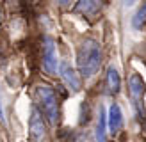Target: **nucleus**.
Instances as JSON below:
<instances>
[{
  "mask_svg": "<svg viewBox=\"0 0 146 142\" xmlns=\"http://www.w3.org/2000/svg\"><path fill=\"white\" fill-rule=\"evenodd\" d=\"M34 94H36V101H38L43 116L48 119V123L52 126H55L57 119H59V98H57V92L50 85H38Z\"/></svg>",
  "mask_w": 146,
  "mask_h": 142,
  "instance_id": "nucleus-2",
  "label": "nucleus"
},
{
  "mask_svg": "<svg viewBox=\"0 0 146 142\" xmlns=\"http://www.w3.org/2000/svg\"><path fill=\"white\" fill-rule=\"evenodd\" d=\"M144 23H146V4L139 9V12L134 16V27L135 28H141Z\"/></svg>",
  "mask_w": 146,
  "mask_h": 142,
  "instance_id": "nucleus-11",
  "label": "nucleus"
},
{
  "mask_svg": "<svg viewBox=\"0 0 146 142\" xmlns=\"http://www.w3.org/2000/svg\"><path fill=\"white\" fill-rule=\"evenodd\" d=\"M59 73H61L62 82L70 87L71 92H78L80 91V78H78V73H77L75 68H71L68 62H62L59 66Z\"/></svg>",
  "mask_w": 146,
  "mask_h": 142,
  "instance_id": "nucleus-6",
  "label": "nucleus"
},
{
  "mask_svg": "<svg viewBox=\"0 0 146 142\" xmlns=\"http://www.w3.org/2000/svg\"><path fill=\"white\" fill-rule=\"evenodd\" d=\"M107 124H109V131L112 135H116L121 126H123V116H121V108L116 103L111 105V108H109V119H107Z\"/></svg>",
  "mask_w": 146,
  "mask_h": 142,
  "instance_id": "nucleus-8",
  "label": "nucleus"
},
{
  "mask_svg": "<svg viewBox=\"0 0 146 142\" xmlns=\"http://www.w3.org/2000/svg\"><path fill=\"white\" fill-rule=\"evenodd\" d=\"M43 66H45V71L50 75L57 68V48H55L54 39L50 37L45 39V46H43Z\"/></svg>",
  "mask_w": 146,
  "mask_h": 142,
  "instance_id": "nucleus-5",
  "label": "nucleus"
},
{
  "mask_svg": "<svg viewBox=\"0 0 146 142\" xmlns=\"http://www.w3.org/2000/svg\"><path fill=\"white\" fill-rule=\"evenodd\" d=\"M105 130H107V117H105V112L100 110L98 126H96V140L98 142H105Z\"/></svg>",
  "mask_w": 146,
  "mask_h": 142,
  "instance_id": "nucleus-10",
  "label": "nucleus"
},
{
  "mask_svg": "<svg viewBox=\"0 0 146 142\" xmlns=\"http://www.w3.org/2000/svg\"><path fill=\"white\" fill-rule=\"evenodd\" d=\"M29 140L31 142H45L46 140V124L43 114L38 106L31 108V119H29Z\"/></svg>",
  "mask_w": 146,
  "mask_h": 142,
  "instance_id": "nucleus-4",
  "label": "nucleus"
},
{
  "mask_svg": "<svg viewBox=\"0 0 146 142\" xmlns=\"http://www.w3.org/2000/svg\"><path fill=\"white\" fill-rule=\"evenodd\" d=\"M144 128H146V123H144Z\"/></svg>",
  "mask_w": 146,
  "mask_h": 142,
  "instance_id": "nucleus-15",
  "label": "nucleus"
},
{
  "mask_svg": "<svg viewBox=\"0 0 146 142\" xmlns=\"http://www.w3.org/2000/svg\"><path fill=\"white\" fill-rule=\"evenodd\" d=\"M102 64V48L94 39H84L77 52V66L84 78H91L98 73Z\"/></svg>",
  "mask_w": 146,
  "mask_h": 142,
  "instance_id": "nucleus-1",
  "label": "nucleus"
},
{
  "mask_svg": "<svg viewBox=\"0 0 146 142\" xmlns=\"http://www.w3.org/2000/svg\"><path fill=\"white\" fill-rule=\"evenodd\" d=\"M73 11L86 18H94L102 11V0H78Z\"/></svg>",
  "mask_w": 146,
  "mask_h": 142,
  "instance_id": "nucleus-7",
  "label": "nucleus"
},
{
  "mask_svg": "<svg viewBox=\"0 0 146 142\" xmlns=\"http://www.w3.org/2000/svg\"><path fill=\"white\" fill-rule=\"evenodd\" d=\"M0 23H2V12H0Z\"/></svg>",
  "mask_w": 146,
  "mask_h": 142,
  "instance_id": "nucleus-14",
  "label": "nucleus"
},
{
  "mask_svg": "<svg viewBox=\"0 0 146 142\" xmlns=\"http://www.w3.org/2000/svg\"><path fill=\"white\" fill-rule=\"evenodd\" d=\"M105 83H107V92L111 96H116L119 92L121 87V80H119V73L114 66H111L107 69V78H105Z\"/></svg>",
  "mask_w": 146,
  "mask_h": 142,
  "instance_id": "nucleus-9",
  "label": "nucleus"
},
{
  "mask_svg": "<svg viewBox=\"0 0 146 142\" xmlns=\"http://www.w3.org/2000/svg\"><path fill=\"white\" fill-rule=\"evenodd\" d=\"M0 121L5 123V117H4V108H2V101H0Z\"/></svg>",
  "mask_w": 146,
  "mask_h": 142,
  "instance_id": "nucleus-13",
  "label": "nucleus"
},
{
  "mask_svg": "<svg viewBox=\"0 0 146 142\" xmlns=\"http://www.w3.org/2000/svg\"><path fill=\"white\" fill-rule=\"evenodd\" d=\"M137 2V0H123V5H125V7H130V5H134Z\"/></svg>",
  "mask_w": 146,
  "mask_h": 142,
  "instance_id": "nucleus-12",
  "label": "nucleus"
},
{
  "mask_svg": "<svg viewBox=\"0 0 146 142\" xmlns=\"http://www.w3.org/2000/svg\"><path fill=\"white\" fill-rule=\"evenodd\" d=\"M128 94L137 117H144V80L141 75L134 73L128 78Z\"/></svg>",
  "mask_w": 146,
  "mask_h": 142,
  "instance_id": "nucleus-3",
  "label": "nucleus"
}]
</instances>
